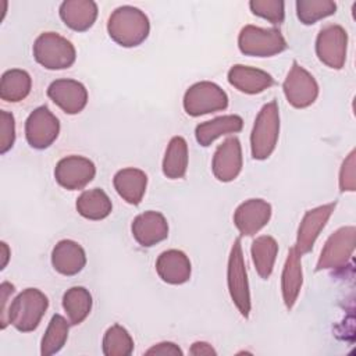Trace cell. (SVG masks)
Segmentation results:
<instances>
[{"label":"cell","mask_w":356,"mask_h":356,"mask_svg":"<svg viewBox=\"0 0 356 356\" xmlns=\"http://www.w3.org/2000/svg\"><path fill=\"white\" fill-rule=\"evenodd\" d=\"M182 103L188 115L199 117L225 110L228 107V96L217 83L202 81L188 88Z\"/></svg>","instance_id":"cell-7"},{"label":"cell","mask_w":356,"mask_h":356,"mask_svg":"<svg viewBox=\"0 0 356 356\" xmlns=\"http://www.w3.org/2000/svg\"><path fill=\"white\" fill-rule=\"evenodd\" d=\"M117 193L129 204H139L143 199L147 185V175L139 168H122L117 171L113 179Z\"/></svg>","instance_id":"cell-22"},{"label":"cell","mask_w":356,"mask_h":356,"mask_svg":"<svg viewBox=\"0 0 356 356\" xmlns=\"http://www.w3.org/2000/svg\"><path fill=\"white\" fill-rule=\"evenodd\" d=\"M300 254L296 252L295 246H292L288 252L282 277H281V291L282 299L288 310L293 307L298 300L302 284H303V274H302V264H300Z\"/></svg>","instance_id":"cell-23"},{"label":"cell","mask_w":356,"mask_h":356,"mask_svg":"<svg viewBox=\"0 0 356 356\" xmlns=\"http://www.w3.org/2000/svg\"><path fill=\"white\" fill-rule=\"evenodd\" d=\"M134 352V341L129 332L120 324L107 328L103 337V353L106 356H129Z\"/></svg>","instance_id":"cell-31"},{"label":"cell","mask_w":356,"mask_h":356,"mask_svg":"<svg viewBox=\"0 0 356 356\" xmlns=\"http://www.w3.org/2000/svg\"><path fill=\"white\" fill-rule=\"evenodd\" d=\"M108 36L122 47H135L146 40L150 32L147 15L132 6L115 8L107 22Z\"/></svg>","instance_id":"cell-1"},{"label":"cell","mask_w":356,"mask_h":356,"mask_svg":"<svg viewBox=\"0 0 356 356\" xmlns=\"http://www.w3.org/2000/svg\"><path fill=\"white\" fill-rule=\"evenodd\" d=\"M68 323L70 321L60 314H54L51 317L40 342V355L50 356L61 350L68 338Z\"/></svg>","instance_id":"cell-30"},{"label":"cell","mask_w":356,"mask_h":356,"mask_svg":"<svg viewBox=\"0 0 356 356\" xmlns=\"http://www.w3.org/2000/svg\"><path fill=\"white\" fill-rule=\"evenodd\" d=\"M242 147L236 136L227 138L214 152L213 174L221 182L234 181L242 170Z\"/></svg>","instance_id":"cell-15"},{"label":"cell","mask_w":356,"mask_h":356,"mask_svg":"<svg viewBox=\"0 0 356 356\" xmlns=\"http://www.w3.org/2000/svg\"><path fill=\"white\" fill-rule=\"evenodd\" d=\"M15 140L14 115L8 111H0V153H7Z\"/></svg>","instance_id":"cell-34"},{"label":"cell","mask_w":356,"mask_h":356,"mask_svg":"<svg viewBox=\"0 0 356 356\" xmlns=\"http://www.w3.org/2000/svg\"><path fill=\"white\" fill-rule=\"evenodd\" d=\"M146 355H163V356L172 355V356H181L182 350L174 342H160V343H156L154 346H152L150 349H147Z\"/></svg>","instance_id":"cell-37"},{"label":"cell","mask_w":356,"mask_h":356,"mask_svg":"<svg viewBox=\"0 0 356 356\" xmlns=\"http://www.w3.org/2000/svg\"><path fill=\"white\" fill-rule=\"evenodd\" d=\"M296 15L305 25H313L337 11V4L331 0H298Z\"/></svg>","instance_id":"cell-32"},{"label":"cell","mask_w":356,"mask_h":356,"mask_svg":"<svg viewBox=\"0 0 356 356\" xmlns=\"http://www.w3.org/2000/svg\"><path fill=\"white\" fill-rule=\"evenodd\" d=\"M356 243V228L353 225L341 227L327 239L316 270H339L343 268L352 257Z\"/></svg>","instance_id":"cell-8"},{"label":"cell","mask_w":356,"mask_h":356,"mask_svg":"<svg viewBox=\"0 0 356 356\" xmlns=\"http://www.w3.org/2000/svg\"><path fill=\"white\" fill-rule=\"evenodd\" d=\"M159 277L171 285L185 284L191 278V261L182 250L170 249L163 252L156 260Z\"/></svg>","instance_id":"cell-18"},{"label":"cell","mask_w":356,"mask_h":356,"mask_svg":"<svg viewBox=\"0 0 356 356\" xmlns=\"http://www.w3.org/2000/svg\"><path fill=\"white\" fill-rule=\"evenodd\" d=\"M131 231L140 246L150 248L168 236V222L161 213L149 210L134 218Z\"/></svg>","instance_id":"cell-17"},{"label":"cell","mask_w":356,"mask_h":356,"mask_svg":"<svg viewBox=\"0 0 356 356\" xmlns=\"http://www.w3.org/2000/svg\"><path fill=\"white\" fill-rule=\"evenodd\" d=\"M271 217V204L263 199H249L241 203L234 213V224L241 235L257 234Z\"/></svg>","instance_id":"cell-16"},{"label":"cell","mask_w":356,"mask_h":356,"mask_svg":"<svg viewBox=\"0 0 356 356\" xmlns=\"http://www.w3.org/2000/svg\"><path fill=\"white\" fill-rule=\"evenodd\" d=\"M47 306L49 299L42 291L26 288L10 303L7 321L21 332L35 331L47 310Z\"/></svg>","instance_id":"cell-2"},{"label":"cell","mask_w":356,"mask_h":356,"mask_svg":"<svg viewBox=\"0 0 356 356\" xmlns=\"http://www.w3.org/2000/svg\"><path fill=\"white\" fill-rule=\"evenodd\" d=\"M286 46L282 33L275 28L246 25L238 36V47L245 56L271 57L284 51Z\"/></svg>","instance_id":"cell-5"},{"label":"cell","mask_w":356,"mask_h":356,"mask_svg":"<svg viewBox=\"0 0 356 356\" xmlns=\"http://www.w3.org/2000/svg\"><path fill=\"white\" fill-rule=\"evenodd\" d=\"M51 264L54 270L63 275H75L81 273L86 264L85 250L78 242L63 239L53 248Z\"/></svg>","instance_id":"cell-20"},{"label":"cell","mask_w":356,"mask_h":356,"mask_svg":"<svg viewBox=\"0 0 356 356\" xmlns=\"http://www.w3.org/2000/svg\"><path fill=\"white\" fill-rule=\"evenodd\" d=\"M348 33L341 25L324 26L316 39L318 60L332 70H341L346 61Z\"/></svg>","instance_id":"cell-10"},{"label":"cell","mask_w":356,"mask_h":356,"mask_svg":"<svg viewBox=\"0 0 356 356\" xmlns=\"http://www.w3.org/2000/svg\"><path fill=\"white\" fill-rule=\"evenodd\" d=\"M60 18L76 32L88 31L97 18V6L92 0H67L60 6Z\"/></svg>","instance_id":"cell-21"},{"label":"cell","mask_w":356,"mask_h":356,"mask_svg":"<svg viewBox=\"0 0 356 356\" xmlns=\"http://www.w3.org/2000/svg\"><path fill=\"white\" fill-rule=\"evenodd\" d=\"M58 118L46 107L35 108L25 121V136L31 147L43 150L49 147L58 136Z\"/></svg>","instance_id":"cell-11"},{"label":"cell","mask_w":356,"mask_h":356,"mask_svg":"<svg viewBox=\"0 0 356 356\" xmlns=\"http://www.w3.org/2000/svg\"><path fill=\"white\" fill-rule=\"evenodd\" d=\"M75 206L82 217L93 221L106 218L113 210L110 197L104 191L99 188L82 192L76 199Z\"/></svg>","instance_id":"cell-25"},{"label":"cell","mask_w":356,"mask_h":356,"mask_svg":"<svg viewBox=\"0 0 356 356\" xmlns=\"http://www.w3.org/2000/svg\"><path fill=\"white\" fill-rule=\"evenodd\" d=\"M35 60L47 70H65L75 63L74 44L56 32L40 33L33 43Z\"/></svg>","instance_id":"cell-4"},{"label":"cell","mask_w":356,"mask_h":356,"mask_svg":"<svg viewBox=\"0 0 356 356\" xmlns=\"http://www.w3.org/2000/svg\"><path fill=\"white\" fill-rule=\"evenodd\" d=\"M228 82L242 93H261L274 85L273 76L259 68L236 64L228 71Z\"/></svg>","instance_id":"cell-19"},{"label":"cell","mask_w":356,"mask_h":356,"mask_svg":"<svg viewBox=\"0 0 356 356\" xmlns=\"http://www.w3.org/2000/svg\"><path fill=\"white\" fill-rule=\"evenodd\" d=\"M96 174V167L92 160L83 156H67L61 159L54 168V178L63 188L78 191L85 188Z\"/></svg>","instance_id":"cell-12"},{"label":"cell","mask_w":356,"mask_h":356,"mask_svg":"<svg viewBox=\"0 0 356 356\" xmlns=\"http://www.w3.org/2000/svg\"><path fill=\"white\" fill-rule=\"evenodd\" d=\"M188 168V143L182 136H172L163 159V174L170 179L182 178Z\"/></svg>","instance_id":"cell-26"},{"label":"cell","mask_w":356,"mask_h":356,"mask_svg":"<svg viewBox=\"0 0 356 356\" xmlns=\"http://www.w3.org/2000/svg\"><path fill=\"white\" fill-rule=\"evenodd\" d=\"M282 90L288 103L295 108L312 106L318 96V85L314 76L296 61L292 63V68L282 83Z\"/></svg>","instance_id":"cell-9"},{"label":"cell","mask_w":356,"mask_h":356,"mask_svg":"<svg viewBox=\"0 0 356 356\" xmlns=\"http://www.w3.org/2000/svg\"><path fill=\"white\" fill-rule=\"evenodd\" d=\"M47 96L67 114L81 113L88 103V90L75 79H56L47 88Z\"/></svg>","instance_id":"cell-14"},{"label":"cell","mask_w":356,"mask_h":356,"mask_svg":"<svg viewBox=\"0 0 356 356\" xmlns=\"http://www.w3.org/2000/svg\"><path fill=\"white\" fill-rule=\"evenodd\" d=\"M1 256H3V263H1V270L6 267L7 261H8V256H10V250L6 242H1Z\"/></svg>","instance_id":"cell-39"},{"label":"cell","mask_w":356,"mask_h":356,"mask_svg":"<svg viewBox=\"0 0 356 356\" xmlns=\"http://www.w3.org/2000/svg\"><path fill=\"white\" fill-rule=\"evenodd\" d=\"M32 86V79L29 74L24 70H7L1 75L0 81V97L6 102L17 103L24 100Z\"/></svg>","instance_id":"cell-28"},{"label":"cell","mask_w":356,"mask_h":356,"mask_svg":"<svg viewBox=\"0 0 356 356\" xmlns=\"http://www.w3.org/2000/svg\"><path fill=\"white\" fill-rule=\"evenodd\" d=\"M189 353L193 355V356H200V355H217L216 349L207 343V342H195L191 349H189Z\"/></svg>","instance_id":"cell-38"},{"label":"cell","mask_w":356,"mask_h":356,"mask_svg":"<svg viewBox=\"0 0 356 356\" xmlns=\"http://www.w3.org/2000/svg\"><path fill=\"white\" fill-rule=\"evenodd\" d=\"M227 282H228V291L232 302L235 303L239 313L245 318H248L252 303H250V292H249L241 238H236L231 248L228 268H227Z\"/></svg>","instance_id":"cell-6"},{"label":"cell","mask_w":356,"mask_h":356,"mask_svg":"<svg viewBox=\"0 0 356 356\" xmlns=\"http://www.w3.org/2000/svg\"><path fill=\"white\" fill-rule=\"evenodd\" d=\"M250 252H252V260L257 274L263 280H267L273 273L274 263L277 259V253H278L277 241L270 235H261L253 241Z\"/></svg>","instance_id":"cell-27"},{"label":"cell","mask_w":356,"mask_h":356,"mask_svg":"<svg viewBox=\"0 0 356 356\" xmlns=\"http://www.w3.org/2000/svg\"><path fill=\"white\" fill-rule=\"evenodd\" d=\"M339 189L341 192H353L356 189V160L355 150L343 160L339 171Z\"/></svg>","instance_id":"cell-35"},{"label":"cell","mask_w":356,"mask_h":356,"mask_svg":"<svg viewBox=\"0 0 356 356\" xmlns=\"http://www.w3.org/2000/svg\"><path fill=\"white\" fill-rule=\"evenodd\" d=\"M243 127V120L239 115L229 114L217 117L214 120L202 122L195 129L196 140L200 146H210L217 138L227 135V134H235L239 132Z\"/></svg>","instance_id":"cell-24"},{"label":"cell","mask_w":356,"mask_h":356,"mask_svg":"<svg viewBox=\"0 0 356 356\" xmlns=\"http://www.w3.org/2000/svg\"><path fill=\"white\" fill-rule=\"evenodd\" d=\"M280 136V110L275 100L259 111L250 134V150L254 160H266L274 152Z\"/></svg>","instance_id":"cell-3"},{"label":"cell","mask_w":356,"mask_h":356,"mask_svg":"<svg viewBox=\"0 0 356 356\" xmlns=\"http://www.w3.org/2000/svg\"><path fill=\"white\" fill-rule=\"evenodd\" d=\"M14 291H15L14 285L7 281H4L0 286V292H1V321L0 323H1L3 330L8 324V321H7V314H8V307H10L8 300H10V296L14 293Z\"/></svg>","instance_id":"cell-36"},{"label":"cell","mask_w":356,"mask_h":356,"mask_svg":"<svg viewBox=\"0 0 356 356\" xmlns=\"http://www.w3.org/2000/svg\"><path fill=\"white\" fill-rule=\"evenodd\" d=\"M63 307L70 324H81L92 310V295L83 286H72L63 296Z\"/></svg>","instance_id":"cell-29"},{"label":"cell","mask_w":356,"mask_h":356,"mask_svg":"<svg viewBox=\"0 0 356 356\" xmlns=\"http://www.w3.org/2000/svg\"><path fill=\"white\" fill-rule=\"evenodd\" d=\"M335 206L337 203L334 202L306 211L298 228V236L295 243V249L300 256L309 253L313 249L317 236L320 235L321 229L325 227L328 218L334 213Z\"/></svg>","instance_id":"cell-13"},{"label":"cell","mask_w":356,"mask_h":356,"mask_svg":"<svg viewBox=\"0 0 356 356\" xmlns=\"http://www.w3.org/2000/svg\"><path fill=\"white\" fill-rule=\"evenodd\" d=\"M284 1L281 0H252L249 3L250 11L267 19L271 24H282L285 18V11H284Z\"/></svg>","instance_id":"cell-33"}]
</instances>
